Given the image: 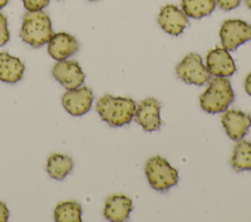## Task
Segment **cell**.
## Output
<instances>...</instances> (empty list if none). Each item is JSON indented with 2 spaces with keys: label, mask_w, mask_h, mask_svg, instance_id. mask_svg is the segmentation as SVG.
I'll list each match as a JSON object with an SVG mask.
<instances>
[{
  "label": "cell",
  "mask_w": 251,
  "mask_h": 222,
  "mask_svg": "<svg viewBox=\"0 0 251 222\" xmlns=\"http://www.w3.org/2000/svg\"><path fill=\"white\" fill-rule=\"evenodd\" d=\"M136 104L130 98L104 95L96 102L100 117L111 126H123L131 121Z\"/></svg>",
  "instance_id": "cell-1"
},
{
  "label": "cell",
  "mask_w": 251,
  "mask_h": 222,
  "mask_svg": "<svg viewBox=\"0 0 251 222\" xmlns=\"http://www.w3.org/2000/svg\"><path fill=\"white\" fill-rule=\"evenodd\" d=\"M54 220L57 222H80V204L74 200H67L58 203L54 209Z\"/></svg>",
  "instance_id": "cell-18"
},
{
  "label": "cell",
  "mask_w": 251,
  "mask_h": 222,
  "mask_svg": "<svg viewBox=\"0 0 251 222\" xmlns=\"http://www.w3.org/2000/svg\"><path fill=\"white\" fill-rule=\"evenodd\" d=\"M157 21L165 32L174 36L182 33L188 23L187 16L182 10L175 5H166L162 7Z\"/></svg>",
  "instance_id": "cell-11"
},
{
  "label": "cell",
  "mask_w": 251,
  "mask_h": 222,
  "mask_svg": "<svg viewBox=\"0 0 251 222\" xmlns=\"http://www.w3.org/2000/svg\"><path fill=\"white\" fill-rule=\"evenodd\" d=\"M93 93L86 87H77L68 90L62 96L64 109L73 116H80L86 113L92 105Z\"/></svg>",
  "instance_id": "cell-8"
},
{
  "label": "cell",
  "mask_w": 251,
  "mask_h": 222,
  "mask_svg": "<svg viewBox=\"0 0 251 222\" xmlns=\"http://www.w3.org/2000/svg\"><path fill=\"white\" fill-rule=\"evenodd\" d=\"M132 209L131 200L125 195H112L104 205V216L113 222H122L128 218Z\"/></svg>",
  "instance_id": "cell-14"
},
{
  "label": "cell",
  "mask_w": 251,
  "mask_h": 222,
  "mask_svg": "<svg viewBox=\"0 0 251 222\" xmlns=\"http://www.w3.org/2000/svg\"><path fill=\"white\" fill-rule=\"evenodd\" d=\"M220 38L225 49L233 51L251 40V24L241 20H227L221 26Z\"/></svg>",
  "instance_id": "cell-6"
},
{
  "label": "cell",
  "mask_w": 251,
  "mask_h": 222,
  "mask_svg": "<svg viewBox=\"0 0 251 222\" xmlns=\"http://www.w3.org/2000/svg\"><path fill=\"white\" fill-rule=\"evenodd\" d=\"M241 0H215L219 8L225 11H230L240 4Z\"/></svg>",
  "instance_id": "cell-22"
},
{
  "label": "cell",
  "mask_w": 251,
  "mask_h": 222,
  "mask_svg": "<svg viewBox=\"0 0 251 222\" xmlns=\"http://www.w3.org/2000/svg\"><path fill=\"white\" fill-rule=\"evenodd\" d=\"M176 72L178 78L187 84L200 86L210 79V73L202 58L196 53L187 54L176 66Z\"/></svg>",
  "instance_id": "cell-5"
},
{
  "label": "cell",
  "mask_w": 251,
  "mask_h": 222,
  "mask_svg": "<svg viewBox=\"0 0 251 222\" xmlns=\"http://www.w3.org/2000/svg\"><path fill=\"white\" fill-rule=\"evenodd\" d=\"M145 174L150 186L161 192L174 187L178 181L176 169L160 155L152 156L147 160Z\"/></svg>",
  "instance_id": "cell-4"
},
{
  "label": "cell",
  "mask_w": 251,
  "mask_h": 222,
  "mask_svg": "<svg viewBox=\"0 0 251 222\" xmlns=\"http://www.w3.org/2000/svg\"><path fill=\"white\" fill-rule=\"evenodd\" d=\"M244 87H245V91L247 92V94L251 96V72L245 78Z\"/></svg>",
  "instance_id": "cell-24"
},
{
  "label": "cell",
  "mask_w": 251,
  "mask_h": 222,
  "mask_svg": "<svg viewBox=\"0 0 251 222\" xmlns=\"http://www.w3.org/2000/svg\"><path fill=\"white\" fill-rule=\"evenodd\" d=\"M89 1H95V0H89Z\"/></svg>",
  "instance_id": "cell-27"
},
{
  "label": "cell",
  "mask_w": 251,
  "mask_h": 222,
  "mask_svg": "<svg viewBox=\"0 0 251 222\" xmlns=\"http://www.w3.org/2000/svg\"><path fill=\"white\" fill-rule=\"evenodd\" d=\"M52 35L51 20L46 13L42 10L25 13L20 31V37L25 43L38 48L48 43Z\"/></svg>",
  "instance_id": "cell-2"
},
{
  "label": "cell",
  "mask_w": 251,
  "mask_h": 222,
  "mask_svg": "<svg viewBox=\"0 0 251 222\" xmlns=\"http://www.w3.org/2000/svg\"><path fill=\"white\" fill-rule=\"evenodd\" d=\"M160 103L154 98H147L138 103L134 111L135 121L148 132L156 131L161 126Z\"/></svg>",
  "instance_id": "cell-9"
},
{
  "label": "cell",
  "mask_w": 251,
  "mask_h": 222,
  "mask_svg": "<svg viewBox=\"0 0 251 222\" xmlns=\"http://www.w3.org/2000/svg\"><path fill=\"white\" fill-rule=\"evenodd\" d=\"M10 39L8 22L6 17L0 13V47L4 46Z\"/></svg>",
  "instance_id": "cell-20"
},
{
  "label": "cell",
  "mask_w": 251,
  "mask_h": 222,
  "mask_svg": "<svg viewBox=\"0 0 251 222\" xmlns=\"http://www.w3.org/2000/svg\"><path fill=\"white\" fill-rule=\"evenodd\" d=\"M8 1H9V0H0V10H1L2 8H4V7L8 4Z\"/></svg>",
  "instance_id": "cell-25"
},
{
  "label": "cell",
  "mask_w": 251,
  "mask_h": 222,
  "mask_svg": "<svg viewBox=\"0 0 251 222\" xmlns=\"http://www.w3.org/2000/svg\"><path fill=\"white\" fill-rule=\"evenodd\" d=\"M215 7V0H181L183 13L192 19H200L210 15Z\"/></svg>",
  "instance_id": "cell-19"
},
{
  "label": "cell",
  "mask_w": 251,
  "mask_h": 222,
  "mask_svg": "<svg viewBox=\"0 0 251 222\" xmlns=\"http://www.w3.org/2000/svg\"><path fill=\"white\" fill-rule=\"evenodd\" d=\"M52 74L67 90L79 87L84 82L85 78L78 63L73 60L58 61L52 68Z\"/></svg>",
  "instance_id": "cell-7"
},
{
  "label": "cell",
  "mask_w": 251,
  "mask_h": 222,
  "mask_svg": "<svg viewBox=\"0 0 251 222\" xmlns=\"http://www.w3.org/2000/svg\"><path fill=\"white\" fill-rule=\"evenodd\" d=\"M24 63L7 52H0V81L14 84L23 78Z\"/></svg>",
  "instance_id": "cell-15"
},
{
  "label": "cell",
  "mask_w": 251,
  "mask_h": 222,
  "mask_svg": "<svg viewBox=\"0 0 251 222\" xmlns=\"http://www.w3.org/2000/svg\"><path fill=\"white\" fill-rule=\"evenodd\" d=\"M206 67L210 75L229 77L235 72V64L226 49L215 48L206 56Z\"/></svg>",
  "instance_id": "cell-10"
},
{
  "label": "cell",
  "mask_w": 251,
  "mask_h": 222,
  "mask_svg": "<svg viewBox=\"0 0 251 222\" xmlns=\"http://www.w3.org/2000/svg\"><path fill=\"white\" fill-rule=\"evenodd\" d=\"M25 8L29 11H41L44 9L50 2V0H22Z\"/></svg>",
  "instance_id": "cell-21"
},
{
  "label": "cell",
  "mask_w": 251,
  "mask_h": 222,
  "mask_svg": "<svg viewBox=\"0 0 251 222\" xmlns=\"http://www.w3.org/2000/svg\"><path fill=\"white\" fill-rule=\"evenodd\" d=\"M230 164L236 171L251 170V143L239 140L234 146Z\"/></svg>",
  "instance_id": "cell-17"
},
{
  "label": "cell",
  "mask_w": 251,
  "mask_h": 222,
  "mask_svg": "<svg viewBox=\"0 0 251 222\" xmlns=\"http://www.w3.org/2000/svg\"><path fill=\"white\" fill-rule=\"evenodd\" d=\"M78 42L67 32H58L48 41V53L56 61H63L78 51Z\"/></svg>",
  "instance_id": "cell-13"
},
{
  "label": "cell",
  "mask_w": 251,
  "mask_h": 222,
  "mask_svg": "<svg viewBox=\"0 0 251 222\" xmlns=\"http://www.w3.org/2000/svg\"><path fill=\"white\" fill-rule=\"evenodd\" d=\"M74 162L71 156L63 154H52L46 163L49 176L56 180H63L73 169Z\"/></svg>",
  "instance_id": "cell-16"
},
{
  "label": "cell",
  "mask_w": 251,
  "mask_h": 222,
  "mask_svg": "<svg viewBox=\"0 0 251 222\" xmlns=\"http://www.w3.org/2000/svg\"><path fill=\"white\" fill-rule=\"evenodd\" d=\"M9 209L7 205L0 200V222H6L9 219Z\"/></svg>",
  "instance_id": "cell-23"
},
{
  "label": "cell",
  "mask_w": 251,
  "mask_h": 222,
  "mask_svg": "<svg viewBox=\"0 0 251 222\" xmlns=\"http://www.w3.org/2000/svg\"><path fill=\"white\" fill-rule=\"evenodd\" d=\"M245 3L247 5V7L251 10V0H245Z\"/></svg>",
  "instance_id": "cell-26"
},
{
  "label": "cell",
  "mask_w": 251,
  "mask_h": 222,
  "mask_svg": "<svg viewBox=\"0 0 251 222\" xmlns=\"http://www.w3.org/2000/svg\"><path fill=\"white\" fill-rule=\"evenodd\" d=\"M222 124L230 139L239 141L251 126V117L239 110H228L222 116Z\"/></svg>",
  "instance_id": "cell-12"
},
{
  "label": "cell",
  "mask_w": 251,
  "mask_h": 222,
  "mask_svg": "<svg viewBox=\"0 0 251 222\" xmlns=\"http://www.w3.org/2000/svg\"><path fill=\"white\" fill-rule=\"evenodd\" d=\"M234 93L227 77L215 76L200 96V106L209 113L223 112L232 103Z\"/></svg>",
  "instance_id": "cell-3"
}]
</instances>
